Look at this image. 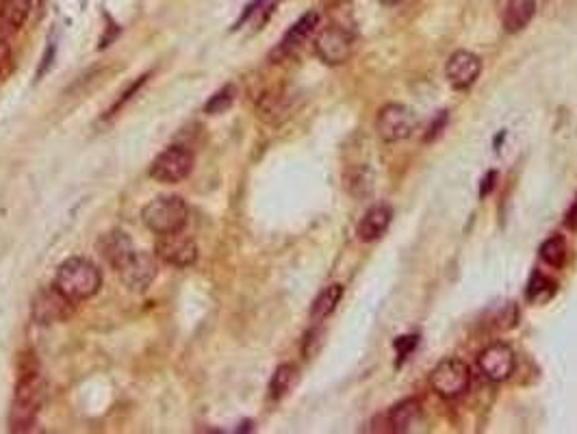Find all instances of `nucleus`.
Listing matches in <instances>:
<instances>
[{"label":"nucleus","instance_id":"obj_32","mask_svg":"<svg viewBox=\"0 0 577 434\" xmlns=\"http://www.w3.org/2000/svg\"><path fill=\"white\" fill-rule=\"evenodd\" d=\"M382 5H387V7H395V5H400L401 0H380Z\"/></svg>","mask_w":577,"mask_h":434},{"label":"nucleus","instance_id":"obj_1","mask_svg":"<svg viewBox=\"0 0 577 434\" xmlns=\"http://www.w3.org/2000/svg\"><path fill=\"white\" fill-rule=\"evenodd\" d=\"M44 396H46V387H44L42 376L37 371L28 369L20 376L18 385L14 389V398H11L9 409V430L15 434L31 432L37 424V417L42 413Z\"/></svg>","mask_w":577,"mask_h":434},{"label":"nucleus","instance_id":"obj_17","mask_svg":"<svg viewBox=\"0 0 577 434\" xmlns=\"http://www.w3.org/2000/svg\"><path fill=\"white\" fill-rule=\"evenodd\" d=\"M536 14L534 0H508L506 9H503L501 25L506 33H519L530 25Z\"/></svg>","mask_w":577,"mask_h":434},{"label":"nucleus","instance_id":"obj_3","mask_svg":"<svg viewBox=\"0 0 577 434\" xmlns=\"http://www.w3.org/2000/svg\"><path fill=\"white\" fill-rule=\"evenodd\" d=\"M189 219V207L180 196H158L141 208V222L155 235L183 233Z\"/></svg>","mask_w":577,"mask_h":434},{"label":"nucleus","instance_id":"obj_2","mask_svg":"<svg viewBox=\"0 0 577 434\" xmlns=\"http://www.w3.org/2000/svg\"><path fill=\"white\" fill-rule=\"evenodd\" d=\"M56 289L64 291L72 302L92 300L103 287V274L98 265L85 257H70L59 265L55 276Z\"/></svg>","mask_w":577,"mask_h":434},{"label":"nucleus","instance_id":"obj_19","mask_svg":"<svg viewBox=\"0 0 577 434\" xmlns=\"http://www.w3.org/2000/svg\"><path fill=\"white\" fill-rule=\"evenodd\" d=\"M33 0H0V26L14 33L22 29L28 14H31Z\"/></svg>","mask_w":577,"mask_h":434},{"label":"nucleus","instance_id":"obj_4","mask_svg":"<svg viewBox=\"0 0 577 434\" xmlns=\"http://www.w3.org/2000/svg\"><path fill=\"white\" fill-rule=\"evenodd\" d=\"M471 369L462 358H443L430 374V387L443 399H458L469 391Z\"/></svg>","mask_w":577,"mask_h":434},{"label":"nucleus","instance_id":"obj_20","mask_svg":"<svg viewBox=\"0 0 577 434\" xmlns=\"http://www.w3.org/2000/svg\"><path fill=\"white\" fill-rule=\"evenodd\" d=\"M299 378V369L298 365L293 363H282L276 368L274 376H271V382H269V396L271 399H282L285 396H288V391H291L293 387H296Z\"/></svg>","mask_w":577,"mask_h":434},{"label":"nucleus","instance_id":"obj_30","mask_svg":"<svg viewBox=\"0 0 577 434\" xmlns=\"http://www.w3.org/2000/svg\"><path fill=\"white\" fill-rule=\"evenodd\" d=\"M495 180H497V172H489L484 177V180H482V191H480V196H489V191H493V187H495Z\"/></svg>","mask_w":577,"mask_h":434},{"label":"nucleus","instance_id":"obj_9","mask_svg":"<svg viewBox=\"0 0 577 434\" xmlns=\"http://www.w3.org/2000/svg\"><path fill=\"white\" fill-rule=\"evenodd\" d=\"M155 257L161 263L169 267L187 269L197 261V246L191 237L172 233V235H158V241L155 244Z\"/></svg>","mask_w":577,"mask_h":434},{"label":"nucleus","instance_id":"obj_15","mask_svg":"<svg viewBox=\"0 0 577 434\" xmlns=\"http://www.w3.org/2000/svg\"><path fill=\"white\" fill-rule=\"evenodd\" d=\"M98 250L105 261L117 272V269H120L122 265L131 258V255L135 252V246L131 237H128L127 233H122V230H111V233L100 237Z\"/></svg>","mask_w":577,"mask_h":434},{"label":"nucleus","instance_id":"obj_29","mask_svg":"<svg viewBox=\"0 0 577 434\" xmlns=\"http://www.w3.org/2000/svg\"><path fill=\"white\" fill-rule=\"evenodd\" d=\"M263 5H265V0H252V3H250V5H248V7H246V11H243V14L239 15V20H237V22H235L233 31H237V29H241V25H246V22H248V20H250V18H252V15H254V11H257V9H261V7H263Z\"/></svg>","mask_w":577,"mask_h":434},{"label":"nucleus","instance_id":"obj_13","mask_svg":"<svg viewBox=\"0 0 577 434\" xmlns=\"http://www.w3.org/2000/svg\"><path fill=\"white\" fill-rule=\"evenodd\" d=\"M482 72V59L469 50H458L447 59L445 76L454 89H469L480 78Z\"/></svg>","mask_w":577,"mask_h":434},{"label":"nucleus","instance_id":"obj_22","mask_svg":"<svg viewBox=\"0 0 577 434\" xmlns=\"http://www.w3.org/2000/svg\"><path fill=\"white\" fill-rule=\"evenodd\" d=\"M235 98H237V89L235 86H224L222 89H218L211 98L205 103V114L208 116H222L226 114V111L230 109V106L235 105Z\"/></svg>","mask_w":577,"mask_h":434},{"label":"nucleus","instance_id":"obj_10","mask_svg":"<svg viewBox=\"0 0 577 434\" xmlns=\"http://www.w3.org/2000/svg\"><path fill=\"white\" fill-rule=\"evenodd\" d=\"M117 274H120L122 283L127 285L128 289L144 293L148 291V287L152 283H155L158 274V258L155 257V252L135 250L131 258L117 269Z\"/></svg>","mask_w":577,"mask_h":434},{"label":"nucleus","instance_id":"obj_27","mask_svg":"<svg viewBox=\"0 0 577 434\" xmlns=\"http://www.w3.org/2000/svg\"><path fill=\"white\" fill-rule=\"evenodd\" d=\"M445 124H447V111H440V114L432 120V124H430V126H428V133H426V142H428V144L434 142V139H437L439 135L443 133Z\"/></svg>","mask_w":577,"mask_h":434},{"label":"nucleus","instance_id":"obj_26","mask_svg":"<svg viewBox=\"0 0 577 434\" xmlns=\"http://www.w3.org/2000/svg\"><path fill=\"white\" fill-rule=\"evenodd\" d=\"M420 346V335H406V337H398L395 341V349H398V363L406 360L415 352V348Z\"/></svg>","mask_w":577,"mask_h":434},{"label":"nucleus","instance_id":"obj_5","mask_svg":"<svg viewBox=\"0 0 577 434\" xmlns=\"http://www.w3.org/2000/svg\"><path fill=\"white\" fill-rule=\"evenodd\" d=\"M191 172H194V152L178 144L158 152L150 166V177L163 185H177Z\"/></svg>","mask_w":577,"mask_h":434},{"label":"nucleus","instance_id":"obj_18","mask_svg":"<svg viewBox=\"0 0 577 434\" xmlns=\"http://www.w3.org/2000/svg\"><path fill=\"white\" fill-rule=\"evenodd\" d=\"M341 298H343V285L339 283L328 285L326 289L315 298L313 304H310V313H309L310 321L321 324V321L330 318V315L335 313V308L339 307V302H341Z\"/></svg>","mask_w":577,"mask_h":434},{"label":"nucleus","instance_id":"obj_8","mask_svg":"<svg viewBox=\"0 0 577 434\" xmlns=\"http://www.w3.org/2000/svg\"><path fill=\"white\" fill-rule=\"evenodd\" d=\"M317 57L326 66H343L354 53V33L341 25H330L315 39Z\"/></svg>","mask_w":577,"mask_h":434},{"label":"nucleus","instance_id":"obj_7","mask_svg":"<svg viewBox=\"0 0 577 434\" xmlns=\"http://www.w3.org/2000/svg\"><path fill=\"white\" fill-rule=\"evenodd\" d=\"M76 302H72L64 291L56 289V285L46 287L33 298L31 302V318L39 326L61 324L75 315Z\"/></svg>","mask_w":577,"mask_h":434},{"label":"nucleus","instance_id":"obj_6","mask_svg":"<svg viewBox=\"0 0 577 434\" xmlns=\"http://www.w3.org/2000/svg\"><path fill=\"white\" fill-rule=\"evenodd\" d=\"M417 126V116L410 106L391 103L384 105L380 111H378L376 117V131L380 135L382 142L387 144H398L409 139L412 131Z\"/></svg>","mask_w":577,"mask_h":434},{"label":"nucleus","instance_id":"obj_12","mask_svg":"<svg viewBox=\"0 0 577 434\" xmlns=\"http://www.w3.org/2000/svg\"><path fill=\"white\" fill-rule=\"evenodd\" d=\"M317 25H319V14L317 11H307L298 22H293L291 29H288L285 35H282L280 44L271 50V61H285L287 57H291L298 48H302V44L313 35Z\"/></svg>","mask_w":577,"mask_h":434},{"label":"nucleus","instance_id":"obj_16","mask_svg":"<svg viewBox=\"0 0 577 434\" xmlns=\"http://www.w3.org/2000/svg\"><path fill=\"white\" fill-rule=\"evenodd\" d=\"M391 222H393V208L389 205H376L365 213L363 219H360L356 235H359L360 241L369 244V241L380 239V237L389 230V227H391Z\"/></svg>","mask_w":577,"mask_h":434},{"label":"nucleus","instance_id":"obj_24","mask_svg":"<svg viewBox=\"0 0 577 434\" xmlns=\"http://www.w3.org/2000/svg\"><path fill=\"white\" fill-rule=\"evenodd\" d=\"M146 81H148V75L139 76V78H137V81H135V83H131V86H128V89H127V92H124V94L120 96V98H117V100H116V105H113V106H111V109H109V114H106V116H116V114H117V111H120V109H122V106H124V105H127V103H128V100H131V98H133V96H137V92H139V89L146 86Z\"/></svg>","mask_w":577,"mask_h":434},{"label":"nucleus","instance_id":"obj_28","mask_svg":"<svg viewBox=\"0 0 577 434\" xmlns=\"http://www.w3.org/2000/svg\"><path fill=\"white\" fill-rule=\"evenodd\" d=\"M11 67V46L7 39L0 37V76H5Z\"/></svg>","mask_w":577,"mask_h":434},{"label":"nucleus","instance_id":"obj_21","mask_svg":"<svg viewBox=\"0 0 577 434\" xmlns=\"http://www.w3.org/2000/svg\"><path fill=\"white\" fill-rule=\"evenodd\" d=\"M541 258L552 267H562L564 261H567V241L562 237H550L545 244L541 246Z\"/></svg>","mask_w":577,"mask_h":434},{"label":"nucleus","instance_id":"obj_25","mask_svg":"<svg viewBox=\"0 0 577 434\" xmlns=\"http://www.w3.org/2000/svg\"><path fill=\"white\" fill-rule=\"evenodd\" d=\"M321 341H324V330L321 328H313L307 332V337H304L302 341V354L304 358H313L317 354V349H319Z\"/></svg>","mask_w":577,"mask_h":434},{"label":"nucleus","instance_id":"obj_23","mask_svg":"<svg viewBox=\"0 0 577 434\" xmlns=\"http://www.w3.org/2000/svg\"><path fill=\"white\" fill-rule=\"evenodd\" d=\"M553 293H556V283H552L550 278H545V276L541 274L531 276L528 289H525V296H528V300L531 304H545Z\"/></svg>","mask_w":577,"mask_h":434},{"label":"nucleus","instance_id":"obj_14","mask_svg":"<svg viewBox=\"0 0 577 434\" xmlns=\"http://www.w3.org/2000/svg\"><path fill=\"white\" fill-rule=\"evenodd\" d=\"M421 417V399L409 398L404 402L395 404L387 415L378 417L382 421V428L378 432H391V434H404L410 432L412 426L420 421Z\"/></svg>","mask_w":577,"mask_h":434},{"label":"nucleus","instance_id":"obj_31","mask_svg":"<svg viewBox=\"0 0 577 434\" xmlns=\"http://www.w3.org/2000/svg\"><path fill=\"white\" fill-rule=\"evenodd\" d=\"M564 222H567V227L571 230H577V200L571 205V208L567 211V217H564Z\"/></svg>","mask_w":577,"mask_h":434},{"label":"nucleus","instance_id":"obj_11","mask_svg":"<svg viewBox=\"0 0 577 434\" xmlns=\"http://www.w3.org/2000/svg\"><path fill=\"white\" fill-rule=\"evenodd\" d=\"M478 368L491 382H503L514 374L517 368V357L512 348L506 343H493L484 348L478 357Z\"/></svg>","mask_w":577,"mask_h":434}]
</instances>
